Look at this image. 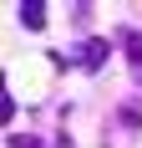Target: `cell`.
<instances>
[{
  "label": "cell",
  "mask_w": 142,
  "mask_h": 148,
  "mask_svg": "<svg viewBox=\"0 0 142 148\" xmlns=\"http://www.w3.org/2000/svg\"><path fill=\"white\" fill-rule=\"evenodd\" d=\"M5 143H10V148H46L41 138H30V133H10V138H5Z\"/></svg>",
  "instance_id": "5b68a950"
},
{
  "label": "cell",
  "mask_w": 142,
  "mask_h": 148,
  "mask_svg": "<svg viewBox=\"0 0 142 148\" xmlns=\"http://www.w3.org/2000/svg\"><path fill=\"white\" fill-rule=\"evenodd\" d=\"M76 61H81L86 72H101V66L112 61V41H101V36H86V41L76 46Z\"/></svg>",
  "instance_id": "6da1fadb"
},
{
  "label": "cell",
  "mask_w": 142,
  "mask_h": 148,
  "mask_svg": "<svg viewBox=\"0 0 142 148\" xmlns=\"http://www.w3.org/2000/svg\"><path fill=\"white\" fill-rule=\"evenodd\" d=\"M122 46H127V56H132V77L142 82V31H122Z\"/></svg>",
  "instance_id": "3957f363"
},
{
  "label": "cell",
  "mask_w": 142,
  "mask_h": 148,
  "mask_svg": "<svg viewBox=\"0 0 142 148\" xmlns=\"http://www.w3.org/2000/svg\"><path fill=\"white\" fill-rule=\"evenodd\" d=\"M15 15H20V26H26V31H41V26H46V5H41V0H20Z\"/></svg>",
  "instance_id": "7a4b0ae2"
},
{
  "label": "cell",
  "mask_w": 142,
  "mask_h": 148,
  "mask_svg": "<svg viewBox=\"0 0 142 148\" xmlns=\"http://www.w3.org/2000/svg\"><path fill=\"white\" fill-rule=\"evenodd\" d=\"M117 118H122V128H142V107H137V102H127Z\"/></svg>",
  "instance_id": "277c9868"
}]
</instances>
